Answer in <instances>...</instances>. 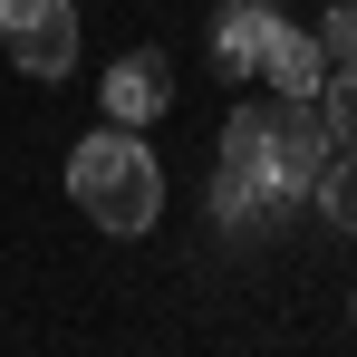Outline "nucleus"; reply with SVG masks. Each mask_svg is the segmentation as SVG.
<instances>
[{
    "label": "nucleus",
    "mask_w": 357,
    "mask_h": 357,
    "mask_svg": "<svg viewBox=\"0 0 357 357\" xmlns=\"http://www.w3.org/2000/svg\"><path fill=\"white\" fill-rule=\"evenodd\" d=\"M68 203L97 222V232H145L155 213H165V174H155V155L107 126V135H87L77 155H68Z\"/></svg>",
    "instance_id": "f257e3e1"
},
{
    "label": "nucleus",
    "mask_w": 357,
    "mask_h": 357,
    "mask_svg": "<svg viewBox=\"0 0 357 357\" xmlns=\"http://www.w3.org/2000/svg\"><path fill=\"white\" fill-rule=\"evenodd\" d=\"M261 155H271V183L280 193H309L319 165L338 155V135L319 116V97H280V107H261Z\"/></svg>",
    "instance_id": "f03ea898"
},
{
    "label": "nucleus",
    "mask_w": 357,
    "mask_h": 357,
    "mask_svg": "<svg viewBox=\"0 0 357 357\" xmlns=\"http://www.w3.org/2000/svg\"><path fill=\"white\" fill-rule=\"evenodd\" d=\"M261 203H280L271 155H261V107L222 116V174H213V213L222 222H261Z\"/></svg>",
    "instance_id": "7ed1b4c3"
},
{
    "label": "nucleus",
    "mask_w": 357,
    "mask_h": 357,
    "mask_svg": "<svg viewBox=\"0 0 357 357\" xmlns=\"http://www.w3.org/2000/svg\"><path fill=\"white\" fill-rule=\"evenodd\" d=\"M0 49L29 68V77H59L77 59V10L68 0H0Z\"/></svg>",
    "instance_id": "20e7f679"
},
{
    "label": "nucleus",
    "mask_w": 357,
    "mask_h": 357,
    "mask_svg": "<svg viewBox=\"0 0 357 357\" xmlns=\"http://www.w3.org/2000/svg\"><path fill=\"white\" fill-rule=\"evenodd\" d=\"M174 107V68H165V49H126L116 68H107V116L116 126H155Z\"/></svg>",
    "instance_id": "39448f33"
},
{
    "label": "nucleus",
    "mask_w": 357,
    "mask_h": 357,
    "mask_svg": "<svg viewBox=\"0 0 357 357\" xmlns=\"http://www.w3.org/2000/svg\"><path fill=\"white\" fill-rule=\"evenodd\" d=\"M261 77H271L280 97H319V87H328V49H319L309 29H290V20H271V39H261Z\"/></svg>",
    "instance_id": "423d86ee"
},
{
    "label": "nucleus",
    "mask_w": 357,
    "mask_h": 357,
    "mask_svg": "<svg viewBox=\"0 0 357 357\" xmlns=\"http://www.w3.org/2000/svg\"><path fill=\"white\" fill-rule=\"evenodd\" d=\"M271 20H280L271 0H232L222 29H213V68H222V77H251V68H261V39H271Z\"/></svg>",
    "instance_id": "0eeeda50"
},
{
    "label": "nucleus",
    "mask_w": 357,
    "mask_h": 357,
    "mask_svg": "<svg viewBox=\"0 0 357 357\" xmlns=\"http://www.w3.org/2000/svg\"><path fill=\"white\" fill-rule=\"evenodd\" d=\"M309 193L328 203V222H338V232H357V155H348V145L319 165V183H309Z\"/></svg>",
    "instance_id": "6e6552de"
},
{
    "label": "nucleus",
    "mask_w": 357,
    "mask_h": 357,
    "mask_svg": "<svg viewBox=\"0 0 357 357\" xmlns=\"http://www.w3.org/2000/svg\"><path fill=\"white\" fill-rule=\"evenodd\" d=\"M319 116H328V135H338V145L357 155V68H338V87L319 97Z\"/></svg>",
    "instance_id": "1a4fd4ad"
},
{
    "label": "nucleus",
    "mask_w": 357,
    "mask_h": 357,
    "mask_svg": "<svg viewBox=\"0 0 357 357\" xmlns=\"http://www.w3.org/2000/svg\"><path fill=\"white\" fill-rule=\"evenodd\" d=\"M319 49H328V68H357V0H338L319 20Z\"/></svg>",
    "instance_id": "9d476101"
}]
</instances>
